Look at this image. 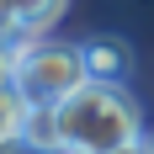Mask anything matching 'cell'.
I'll use <instances>...</instances> for the list:
<instances>
[{"instance_id": "6da1fadb", "label": "cell", "mask_w": 154, "mask_h": 154, "mask_svg": "<svg viewBox=\"0 0 154 154\" xmlns=\"http://www.w3.org/2000/svg\"><path fill=\"white\" fill-rule=\"evenodd\" d=\"M64 154H112L143 138V106L133 101L128 80H85L75 96L59 101Z\"/></svg>"}, {"instance_id": "7a4b0ae2", "label": "cell", "mask_w": 154, "mask_h": 154, "mask_svg": "<svg viewBox=\"0 0 154 154\" xmlns=\"http://www.w3.org/2000/svg\"><path fill=\"white\" fill-rule=\"evenodd\" d=\"M85 80H91V64H85V48H80V43L37 37V43L21 48L16 85H21L27 101H64V96H75Z\"/></svg>"}, {"instance_id": "3957f363", "label": "cell", "mask_w": 154, "mask_h": 154, "mask_svg": "<svg viewBox=\"0 0 154 154\" xmlns=\"http://www.w3.org/2000/svg\"><path fill=\"white\" fill-rule=\"evenodd\" d=\"M85 64H91V80H128L133 75V48L122 37H112V32H96L85 37Z\"/></svg>"}, {"instance_id": "277c9868", "label": "cell", "mask_w": 154, "mask_h": 154, "mask_svg": "<svg viewBox=\"0 0 154 154\" xmlns=\"http://www.w3.org/2000/svg\"><path fill=\"white\" fill-rule=\"evenodd\" d=\"M21 149L32 154H64V128H59V101H32L21 117Z\"/></svg>"}, {"instance_id": "5b68a950", "label": "cell", "mask_w": 154, "mask_h": 154, "mask_svg": "<svg viewBox=\"0 0 154 154\" xmlns=\"http://www.w3.org/2000/svg\"><path fill=\"white\" fill-rule=\"evenodd\" d=\"M27 96L21 85H0V154L5 149H21V117H27Z\"/></svg>"}, {"instance_id": "8992f818", "label": "cell", "mask_w": 154, "mask_h": 154, "mask_svg": "<svg viewBox=\"0 0 154 154\" xmlns=\"http://www.w3.org/2000/svg\"><path fill=\"white\" fill-rule=\"evenodd\" d=\"M11 5H16V16H21V27L48 32V27L64 16V5H69V0H11Z\"/></svg>"}, {"instance_id": "52a82bcc", "label": "cell", "mask_w": 154, "mask_h": 154, "mask_svg": "<svg viewBox=\"0 0 154 154\" xmlns=\"http://www.w3.org/2000/svg\"><path fill=\"white\" fill-rule=\"evenodd\" d=\"M16 32H21V16L11 0H0V37H16Z\"/></svg>"}, {"instance_id": "ba28073f", "label": "cell", "mask_w": 154, "mask_h": 154, "mask_svg": "<svg viewBox=\"0 0 154 154\" xmlns=\"http://www.w3.org/2000/svg\"><path fill=\"white\" fill-rule=\"evenodd\" d=\"M112 154H154V143L149 138H133V143H122V149H112Z\"/></svg>"}]
</instances>
